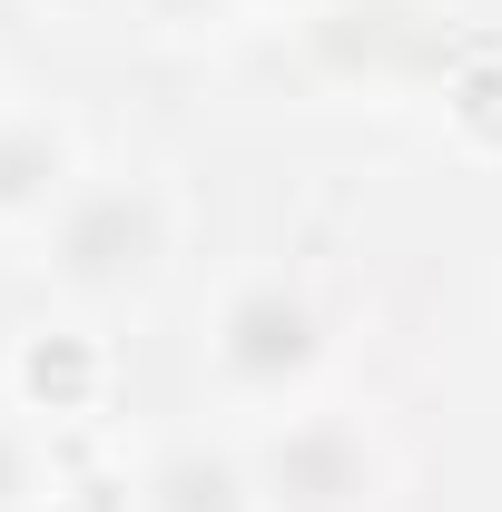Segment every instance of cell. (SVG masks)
Returning <instances> with one entry per match:
<instances>
[{
  "label": "cell",
  "instance_id": "1",
  "mask_svg": "<svg viewBox=\"0 0 502 512\" xmlns=\"http://www.w3.org/2000/svg\"><path fill=\"white\" fill-rule=\"evenodd\" d=\"M158 247H168V207L148 188H89V197H69L60 237H50V266L79 296H119V286H138L158 266Z\"/></svg>",
  "mask_w": 502,
  "mask_h": 512
},
{
  "label": "cell",
  "instance_id": "2",
  "mask_svg": "<svg viewBox=\"0 0 502 512\" xmlns=\"http://www.w3.org/2000/svg\"><path fill=\"white\" fill-rule=\"evenodd\" d=\"M256 483H266L276 512H345V503H365L375 453H365V434H355L345 414H306V424H286V434L266 444Z\"/></svg>",
  "mask_w": 502,
  "mask_h": 512
},
{
  "label": "cell",
  "instance_id": "3",
  "mask_svg": "<svg viewBox=\"0 0 502 512\" xmlns=\"http://www.w3.org/2000/svg\"><path fill=\"white\" fill-rule=\"evenodd\" d=\"M217 365H227V384L276 394L286 375L315 365V306L286 296V286H247V296L227 306V325H217Z\"/></svg>",
  "mask_w": 502,
  "mask_h": 512
},
{
  "label": "cell",
  "instance_id": "4",
  "mask_svg": "<svg viewBox=\"0 0 502 512\" xmlns=\"http://www.w3.org/2000/svg\"><path fill=\"white\" fill-rule=\"evenodd\" d=\"M69 168V138L50 119H0V217L10 207H40Z\"/></svg>",
  "mask_w": 502,
  "mask_h": 512
},
{
  "label": "cell",
  "instance_id": "5",
  "mask_svg": "<svg viewBox=\"0 0 502 512\" xmlns=\"http://www.w3.org/2000/svg\"><path fill=\"white\" fill-rule=\"evenodd\" d=\"M158 512H247V473L217 453H168L158 463Z\"/></svg>",
  "mask_w": 502,
  "mask_h": 512
},
{
  "label": "cell",
  "instance_id": "6",
  "mask_svg": "<svg viewBox=\"0 0 502 512\" xmlns=\"http://www.w3.org/2000/svg\"><path fill=\"white\" fill-rule=\"evenodd\" d=\"M394 30H404V10H394V0H375V10L355 0V10H335L325 50H335V60H384V50H394Z\"/></svg>",
  "mask_w": 502,
  "mask_h": 512
},
{
  "label": "cell",
  "instance_id": "7",
  "mask_svg": "<svg viewBox=\"0 0 502 512\" xmlns=\"http://www.w3.org/2000/svg\"><path fill=\"white\" fill-rule=\"evenodd\" d=\"M20 384H30L40 404H79V394H89V355H79V345H30Z\"/></svg>",
  "mask_w": 502,
  "mask_h": 512
},
{
  "label": "cell",
  "instance_id": "8",
  "mask_svg": "<svg viewBox=\"0 0 502 512\" xmlns=\"http://www.w3.org/2000/svg\"><path fill=\"white\" fill-rule=\"evenodd\" d=\"M453 119L473 138H502V69H463L453 79Z\"/></svg>",
  "mask_w": 502,
  "mask_h": 512
},
{
  "label": "cell",
  "instance_id": "9",
  "mask_svg": "<svg viewBox=\"0 0 502 512\" xmlns=\"http://www.w3.org/2000/svg\"><path fill=\"white\" fill-rule=\"evenodd\" d=\"M20 503V444H10V434H0V512Z\"/></svg>",
  "mask_w": 502,
  "mask_h": 512
},
{
  "label": "cell",
  "instance_id": "10",
  "mask_svg": "<svg viewBox=\"0 0 502 512\" xmlns=\"http://www.w3.org/2000/svg\"><path fill=\"white\" fill-rule=\"evenodd\" d=\"M168 10H188V0H168Z\"/></svg>",
  "mask_w": 502,
  "mask_h": 512
}]
</instances>
